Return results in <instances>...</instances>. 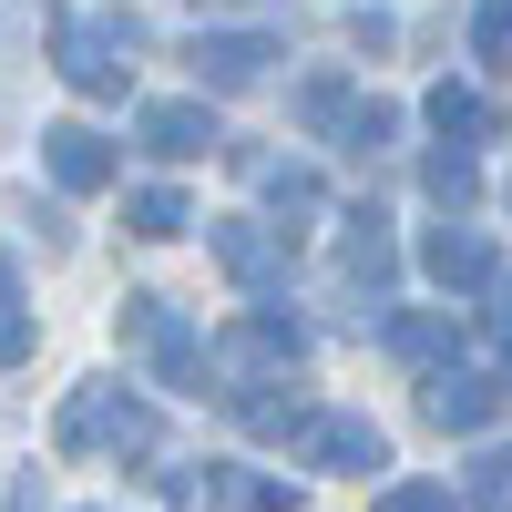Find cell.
<instances>
[{
	"label": "cell",
	"mask_w": 512,
	"mask_h": 512,
	"mask_svg": "<svg viewBox=\"0 0 512 512\" xmlns=\"http://www.w3.org/2000/svg\"><path fill=\"white\" fill-rule=\"evenodd\" d=\"M205 502H216V512H287L297 492L287 482H256V472H236V461H205V482H195Z\"/></svg>",
	"instance_id": "9c48e42d"
},
{
	"label": "cell",
	"mask_w": 512,
	"mask_h": 512,
	"mask_svg": "<svg viewBox=\"0 0 512 512\" xmlns=\"http://www.w3.org/2000/svg\"><path fill=\"white\" fill-rule=\"evenodd\" d=\"M41 154H52V175H62L72 195L113 185V144H103V134H82V123H62V134H41Z\"/></svg>",
	"instance_id": "ba28073f"
},
{
	"label": "cell",
	"mask_w": 512,
	"mask_h": 512,
	"mask_svg": "<svg viewBox=\"0 0 512 512\" xmlns=\"http://www.w3.org/2000/svg\"><path fill=\"white\" fill-rule=\"evenodd\" d=\"M216 267L246 277V287H267V277L287 267V226H277V236H256L246 216H226V226H216Z\"/></svg>",
	"instance_id": "52a82bcc"
},
{
	"label": "cell",
	"mask_w": 512,
	"mask_h": 512,
	"mask_svg": "<svg viewBox=\"0 0 512 512\" xmlns=\"http://www.w3.org/2000/svg\"><path fill=\"white\" fill-rule=\"evenodd\" d=\"M195 82H216V93H246V82H267V62H277V41L267 31H195Z\"/></svg>",
	"instance_id": "3957f363"
},
{
	"label": "cell",
	"mask_w": 512,
	"mask_h": 512,
	"mask_svg": "<svg viewBox=\"0 0 512 512\" xmlns=\"http://www.w3.org/2000/svg\"><path fill=\"white\" fill-rule=\"evenodd\" d=\"M297 123H349V82H338V72H318L308 93H297Z\"/></svg>",
	"instance_id": "e0dca14e"
},
{
	"label": "cell",
	"mask_w": 512,
	"mask_h": 512,
	"mask_svg": "<svg viewBox=\"0 0 512 512\" xmlns=\"http://www.w3.org/2000/svg\"><path fill=\"white\" fill-rule=\"evenodd\" d=\"M308 451L338 461V472H379V461H390V441H379L359 410H318V420H308Z\"/></svg>",
	"instance_id": "8992f818"
},
{
	"label": "cell",
	"mask_w": 512,
	"mask_h": 512,
	"mask_svg": "<svg viewBox=\"0 0 512 512\" xmlns=\"http://www.w3.org/2000/svg\"><path fill=\"white\" fill-rule=\"evenodd\" d=\"M62 451H154V410L144 400H123L113 379H93V390H72L62 400Z\"/></svg>",
	"instance_id": "7a4b0ae2"
},
{
	"label": "cell",
	"mask_w": 512,
	"mask_h": 512,
	"mask_svg": "<svg viewBox=\"0 0 512 512\" xmlns=\"http://www.w3.org/2000/svg\"><path fill=\"white\" fill-rule=\"evenodd\" d=\"M134 134H144L154 164H195V154H216V113H205V103H144Z\"/></svg>",
	"instance_id": "277c9868"
},
{
	"label": "cell",
	"mask_w": 512,
	"mask_h": 512,
	"mask_svg": "<svg viewBox=\"0 0 512 512\" xmlns=\"http://www.w3.org/2000/svg\"><path fill=\"white\" fill-rule=\"evenodd\" d=\"M492 338H502V359H512V287L492 297Z\"/></svg>",
	"instance_id": "ffe728a7"
},
{
	"label": "cell",
	"mask_w": 512,
	"mask_h": 512,
	"mask_svg": "<svg viewBox=\"0 0 512 512\" xmlns=\"http://www.w3.org/2000/svg\"><path fill=\"white\" fill-rule=\"evenodd\" d=\"M134 11H62L52 21V52H62V82H72V93H123V72H134V62H123V52H134Z\"/></svg>",
	"instance_id": "6da1fadb"
},
{
	"label": "cell",
	"mask_w": 512,
	"mask_h": 512,
	"mask_svg": "<svg viewBox=\"0 0 512 512\" xmlns=\"http://www.w3.org/2000/svg\"><path fill=\"white\" fill-rule=\"evenodd\" d=\"M420 256H431L441 287H482V277H492V246H482L472 226H431V246H420Z\"/></svg>",
	"instance_id": "30bf717a"
},
{
	"label": "cell",
	"mask_w": 512,
	"mask_h": 512,
	"mask_svg": "<svg viewBox=\"0 0 512 512\" xmlns=\"http://www.w3.org/2000/svg\"><path fill=\"white\" fill-rule=\"evenodd\" d=\"M431 420H441V431H492V420H502V379L492 369H441L431 379Z\"/></svg>",
	"instance_id": "5b68a950"
},
{
	"label": "cell",
	"mask_w": 512,
	"mask_h": 512,
	"mask_svg": "<svg viewBox=\"0 0 512 512\" xmlns=\"http://www.w3.org/2000/svg\"><path fill=\"white\" fill-rule=\"evenodd\" d=\"M11 359H31V318H21V267L0 256V369Z\"/></svg>",
	"instance_id": "5bb4252c"
},
{
	"label": "cell",
	"mask_w": 512,
	"mask_h": 512,
	"mask_svg": "<svg viewBox=\"0 0 512 512\" xmlns=\"http://www.w3.org/2000/svg\"><path fill=\"white\" fill-rule=\"evenodd\" d=\"M451 338H461L451 318H400V328H390V349H400V359H441Z\"/></svg>",
	"instance_id": "2e32d148"
},
{
	"label": "cell",
	"mask_w": 512,
	"mask_h": 512,
	"mask_svg": "<svg viewBox=\"0 0 512 512\" xmlns=\"http://www.w3.org/2000/svg\"><path fill=\"white\" fill-rule=\"evenodd\" d=\"M472 52H482V72H512V0H492L472 21Z\"/></svg>",
	"instance_id": "9a60e30c"
},
{
	"label": "cell",
	"mask_w": 512,
	"mask_h": 512,
	"mask_svg": "<svg viewBox=\"0 0 512 512\" xmlns=\"http://www.w3.org/2000/svg\"><path fill=\"white\" fill-rule=\"evenodd\" d=\"M205 11H277V0H205Z\"/></svg>",
	"instance_id": "44dd1931"
},
{
	"label": "cell",
	"mask_w": 512,
	"mask_h": 512,
	"mask_svg": "<svg viewBox=\"0 0 512 512\" xmlns=\"http://www.w3.org/2000/svg\"><path fill=\"white\" fill-rule=\"evenodd\" d=\"M431 123H441V134H472V144H492V134H502V113L472 93V82H441V93H431Z\"/></svg>",
	"instance_id": "8fae6325"
},
{
	"label": "cell",
	"mask_w": 512,
	"mask_h": 512,
	"mask_svg": "<svg viewBox=\"0 0 512 512\" xmlns=\"http://www.w3.org/2000/svg\"><path fill=\"white\" fill-rule=\"evenodd\" d=\"M431 195H441V205H472V164L441 154V164H431Z\"/></svg>",
	"instance_id": "d6986e66"
},
{
	"label": "cell",
	"mask_w": 512,
	"mask_h": 512,
	"mask_svg": "<svg viewBox=\"0 0 512 512\" xmlns=\"http://www.w3.org/2000/svg\"><path fill=\"white\" fill-rule=\"evenodd\" d=\"M236 410H246L256 441H308V420H318V400H297V390L287 400H236Z\"/></svg>",
	"instance_id": "7c38bea8"
},
{
	"label": "cell",
	"mask_w": 512,
	"mask_h": 512,
	"mask_svg": "<svg viewBox=\"0 0 512 512\" xmlns=\"http://www.w3.org/2000/svg\"><path fill=\"white\" fill-rule=\"evenodd\" d=\"M123 226H134V236H185L195 216H185V195H175V185H144L134 205H123Z\"/></svg>",
	"instance_id": "4fadbf2b"
},
{
	"label": "cell",
	"mask_w": 512,
	"mask_h": 512,
	"mask_svg": "<svg viewBox=\"0 0 512 512\" xmlns=\"http://www.w3.org/2000/svg\"><path fill=\"white\" fill-rule=\"evenodd\" d=\"M379 512H451L441 482H400V492H379Z\"/></svg>",
	"instance_id": "ac0fdd59"
}]
</instances>
